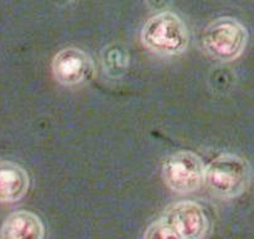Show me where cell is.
Segmentation results:
<instances>
[{"label": "cell", "mask_w": 254, "mask_h": 239, "mask_svg": "<svg viewBox=\"0 0 254 239\" xmlns=\"http://www.w3.org/2000/svg\"><path fill=\"white\" fill-rule=\"evenodd\" d=\"M144 46L159 55H179L189 45V30L184 20L171 11L154 15L141 30Z\"/></svg>", "instance_id": "6da1fadb"}, {"label": "cell", "mask_w": 254, "mask_h": 239, "mask_svg": "<svg viewBox=\"0 0 254 239\" xmlns=\"http://www.w3.org/2000/svg\"><path fill=\"white\" fill-rule=\"evenodd\" d=\"M252 177L251 166L245 158L223 153L206 167L205 182L213 194L233 198L247 189Z\"/></svg>", "instance_id": "7a4b0ae2"}, {"label": "cell", "mask_w": 254, "mask_h": 239, "mask_svg": "<svg viewBox=\"0 0 254 239\" xmlns=\"http://www.w3.org/2000/svg\"><path fill=\"white\" fill-rule=\"evenodd\" d=\"M248 31L245 25L230 16L218 17L206 26L202 35L203 49L218 61L230 62L245 51Z\"/></svg>", "instance_id": "3957f363"}, {"label": "cell", "mask_w": 254, "mask_h": 239, "mask_svg": "<svg viewBox=\"0 0 254 239\" xmlns=\"http://www.w3.org/2000/svg\"><path fill=\"white\" fill-rule=\"evenodd\" d=\"M206 167L200 156L190 151L171 154L163 163L166 186L178 193H191L205 182Z\"/></svg>", "instance_id": "277c9868"}, {"label": "cell", "mask_w": 254, "mask_h": 239, "mask_svg": "<svg viewBox=\"0 0 254 239\" xmlns=\"http://www.w3.org/2000/svg\"><path fill=\"white\" fill-rule=\"evenodd\" d=\"M94 71L91 56L77 47H66L55 55L52 72L60 84L74 86L88 81Z\"/></svg>", "instance_id": "5b68a950"}, {"label": "cell", "mask_w": 254, "mask_h": 239, "mask_svg": "<svg viewBox=\"0 0 254 239\" xmlns=\"http://www.w3.org/2000/svg\"><path fill=\"white\" fill-rule=\"evenodd\" d=\"M163 219L185 239H202L208 231L207 216L195 202L183 201L173 204L166 209Z\"/></svg>", "instance_id": "8992f818"}, {"label": "cell", "mask_w": 254, "mask_h": 239, "mask_svg": "<svg viewBox=\"0 0 254 239\" xmlns=\"http://www.w3.org/2000/svg\"><path fill=\"white\" fill-rule=\"evenodd\" d=\"M44 236L41 219L29 211L9 214L0 228V239H44Z\"/></svg>", "instance_id": "52a82bcc"}, {"label": "cell", "mask_w": 254, "mask_h": 239, "mask_svg": "<svg viewBox=\"0 0 254 239\" xmlns=\"http://www.w3.org/2000/svg\"><path fill=\"white\" fill-rule=\"evenodd\" d=\"M30 186L27 172L15 162H0V203H12L26 194Z\"/></svg>", "instance_id": "ba28073f"}, {"label": "cell", "mask_w": 254, "mask_h": 239, "mask_svg": "<svg viewBox=\"0 0 254 239\" xmlns=\"http://www.w3.org/2000/svg\"><path fill=\"white\" fill-rule=\"evenodd\" d=\"M144 239H185L171 224L161 219L154 222L146 229Z\"/></svg>", "instance_id": "9c48e42d"}]
</instances>
